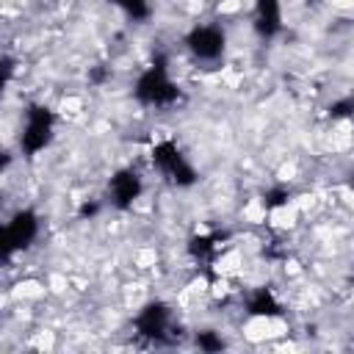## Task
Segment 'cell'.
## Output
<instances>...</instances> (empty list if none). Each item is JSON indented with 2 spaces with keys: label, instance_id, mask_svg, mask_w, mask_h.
Listing matches in <instances>:
<instances>
[{
  "label": "cell",
  "instance_id": "3957f363",
  "mask_svg": "<svg viewBox=\"0 0 354 354\" xmlns=\"http://www.w3.org/2000/svg\"><path fill=\"white\" fill-rule=\"evenodd\" d=\"M53 130H55V113L47 108V105H28L25 111V124H22V133H19V149L33 158L39 155L41 149L50 147L53 141Z\"/></svg>",
  "mask_w": 354,
  "mask_h": 354
},
{
  "label": "cell",
  "instance_id": "e0dca14e",
  "mask_svg": "<svg viewBox=\"0 0 354 354\" xmlns=\"http://www.w3.org/2000/svg\"><path fill=\"white\" fill-rule=\"evenodd\" d=\"M11 72H14V61L6 55V58H3V83H8V80H11Z\"/></svg>",
  "mask_w": 354,
  "mask_h": 354
},
{
  "label": "cell",
  "instance_id": "9c48e42d",
  "mask_svg": "<svg viewBox=\"0 0 354 354\" xmlns=\"http://www.w3.org/2000/svg\"><path fill=\"white\" fill-rule=\"evenodd\" d=\"M246 313L252 318H279L282 315V304L274 296L271 288H257L249 299H246Z\"/></svg>",
  "mask_w": 354,
  "mask_h": 354
},
{
  "label": "cell",
  "instance_id": "4fadbf2b",
  "mask_svg": "<svg viewBox=\"0 0 354 354\" xmlns=\"http://www.w3.org/2000/svg\"><path fill=\"white\" fill-rule=\"evenodd\" d=\"M290 196H293L290 188H285V185H274V188H268V191L263 194V207H266V210H277V207L288 205Z\"/></svg>",
  "mask_w": 354,
  "mask_h": 354
},
{
  "label": "cell",
  "instance_id": "8fae6325",
  "mask_svg": "<svg viewBox=\"0 0 354 354\" xmlns=\"http://www.w3.org/2000/svg\"><path fill=\"white\" fill-rule=\"evenodd\" d=\"M108 3L119 6L133 22H144V19L152 17V6H149V0H108Z\"/></svg>",
  "mask_w": 354,
  "mask_h": 354
},
{
  "label": "cell",
  "instance_id": "52a82bcc",
  "mask_svg": "<svg viewBox=\"0 0 354 354\" xmlns=\"http://www.w3.org/2000/svg\"><path fill=\"white\" fill-rule=\"evenodd\" d=\"M141 191H144V183H141V174L136 169H119L108 183V196H111V205L116 210L133 207L136 199L141 196Z\"/></svg>",
  "mask_w": 354,
  "mask_h": 354
},
{
  "label": "cell",
  "instance_id": "30bf717a",
  "mask_svg": "<svg viewBox=\"0 0 354 354\" xmlns=\"http://www.w3.org/2000/svg\"><path fill=\"white\" fill-rule=\"evenodd\" d=\"M221 241H224V235H221V232H205V235H194V238L188 241V254H191L194 260H199V263H210Z\"/></svg>",
  "mask_w": 354,
  "mask_h": 354
},
{
  "label": "cell",
  "instance_id": "8992f818",
  "mask_svg": "<svg viewBox=\"0 0 354 354\" xmlns=\"http://www.w3.org/2000/svg\"><path fill=\"white\" fill-rule=\"evenodd\" d=\"M169 329H171V310L163 301H147L136 315V332L144 340L163 343L169 337Z\"/></svg>",
  "mask_w": 354,
  "mask_h": 354
},
{
  "label": "cell",
  "instance_id": "9a60e30c",
  "mask_svg": "<svg viewBox=\"0 0 354 354\" xmlns=\"http://www.w3.org/2000/svg\"><path fill=\"white\" fill-rule=\"evenodd\" d=\"M108 77H111V72H108V66H102V64H97V66L88 69V83H91V86H102Z\"/></svg>",
  "mask_w": 354,
  "mask_h": 354
},
{
  "label": "cell",
  "instance_id": "5bb4252c",
  "mask_svg": "<svg viewBox=\"0 0 354 354\" xmlns=\"http://www.w3.org/2000/svg\"><path fill=\"white\" fill-rule=\"evenodd\" d=\"M326 113H329V119H348V116H354V94H346V97L329 102Z\"/></svg>",
  "mask_w": 354,
  "mask_h": 354
},
{
  "label": "cell",
  "instance_id": "6da1fadb",
  "mask_svg": "<svg viewBox=\"0 0 354 354\" xmlns=\"http://www.w3.org/2000/svg\"><path fill=\"white\" fill-rule=\"evenodd\" d=\"M133 97L147 108H169L183 97L180 86L169 77V66H166L163 53H158L152 58V64L138 75V80L133 86Z\"/></svg>",
  "mask_w": 354,
  "mask_h": 354
},
{
  "label": "cell",
  "instance_id": "5b68a950",
  "mask_svg": "<svg viewBox=\"0 0 354 354\" xmlns=\"http://www.w3.org/2000/svg\"><path fill=\"white\" fill-rule=\"evenodd\" d=\"M227 36L218 25H194L185 33V50L196 61H218L224 55Z\"/></svg>",
  "mask_w": 354,
  "mask_h": 354
},
{
  "label": "cell",
  "instance_id": "7a4b0ae2",
  "mask_svg": "<svg viewBox=\"0 0 354 354\" xmlns=\"http://www.w3.org/2000/svg\"><path fill=\"white\" fill-rule=\"evenodd\" d=\"M152 166L171 183V185H177V188H188V185H194L196 180H199V174H196V169L191 166V160L183 155V149L174 144V141H158L155 147H152Z\"/></svg>",
  "mask_w": 354,
  "mask_h": 354
},
{
  "label": "cell",
  "instance_id": "2e32d148",
  "mask_svg": "<svg viewBox=\"0 0 354 354\" xmlns=\"http://www.w3.org/2000/svg\"><path fill=\"white\" fill-rule=\"evenodd\" d=\"M97 213H100V202H97V199L83 202V205H80V210H77V216H80V218H94Z\"/></svg>",
  "mask_w": 354,
  "mask_h": 354
},
{
  "label": "cell",
  "instance_id": "277c9868",
  "mask_svg": "<svg viewBox=\"0 0 354 354\" xmlns=\"http://www.w3.org/2000/svg\"><path fill=\"white\" fill-rule=\"evenodd\" d=\"M36 235H39V216H36V210H30V207L17 210L8 218V224L3 227V238H0V243H3V260H8L14 252L30 249V243L36 241Z\"/></svg>",
  "mask_w": 354,
  "mask_h": 354
},
{
  "label": "cell",
  "instance_id": "ba28073f",
  "mask_svg": "<svg viewBox=\"0 0 354 354\" xmlns=\"http://www.w3.org/2000/svg\"><path fill=\"white\" fill-rule=\"evenodd\" d=\"M282 30V3L254 0V33L260 39H274Z\"/></svg>",
  "mask_w": 354,
  "mask_h": 354
},
{
  "label": "cell",
  "instance_id": "7c38bea8",
  "mask_svg": "<svg viewBox=\"0 0 354 354\" xmlns=\"http://www.w3.org/2000/svg\"><path fill=\"white\" fill-rule=\"evenodd\" d=\"M194 343H196V348H199V351H207V354L221 351V348L227 346V343L221 340V335H218V332H213V329H202V332H196Z\"/></svg>",
  "mask_w": 354,
  "mask_h": 354
}]
</instances>
